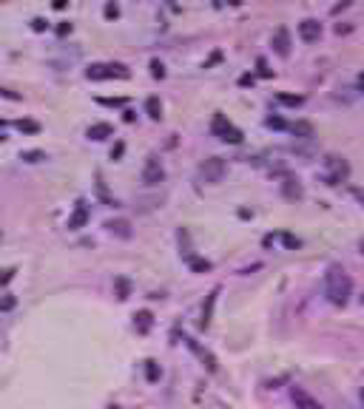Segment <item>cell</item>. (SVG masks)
<instances>
[{
    "mask_svg": "<svg viewBox=\"0 0 364 409\" xmlns=\"http://www.w3.org/2000/svg\"><path fill=\"white\" fill-rule=\"evenodd\" d=\"M225 174H228V165H225V159L222 157H208L199 165V179L208 185H216V182H222Z\"/></svg>",
    "mask_w": 364,
    "mask_h": 409,
    "instance_id": "obj_4",
    "label": "cell"
},
{
    "mask_svg": "<svg viewBox=\"0 0 364 409\" xmlns=\"http://www.w3.org/2000/svg\"><path fill=\"white\" fill-rule=\"evenodd\" d=\"M324 182L327 185H338V182H344L347 176H350V165H347V159L341 157H327L324 159Z\"/></svg>",
    "mask_w": 364,
    "mask_h": 409,
    "instance_id": "obj_5",
    "label": "cell"
},
{
    "mask_svg": "<svg viewBox=\"0 0 364 409\" xmlns=\"http://www.w3.org/2000/svg\"><path fill=\"white\" fill-rule=\"evenodd\" d=\"M358 91L364 94V71H361V77H358Z\"/></svg>",
    "mask_w": 364,
    "mask_h": 409,
    "instance_id": "obj_40",
    "label": "cell"
},
{
    "mask_svg": "<svg viewBox=\"0 0 364 409\" xmlns=\"http://www.w3.org/2000/svg\"><path fill=\"white\" fill-rule=\"evenodd\" d=\"M350 3H353V0H338L336 6H333V9H330V15H338V12H341V9H347V6H350Z\"/></svg>",
    "mask_w": 364,
    "mask_h": 409,
    "instance_id": "obj_35",
    "label": "cell"
},
{
    "mask_svg": "<svg viewBox=\"0 0 364 409\" xmlns=\"http://www.w3.org/2000/svg\"><path fill=\"white\" fill-rule=\"evenodd\" d=\"M103 15H106V20H114V18H120V6H117L114 0H108V3H106V9H103Z\"/></svg>",
    "mask_w": 364,
    "mask_h": 409,
    "instance_id": "obj_25",
    "label": "cell"
},
{
    "mask_svg": "<svg viewBox=\"0 0 364 409\" xmlns=\"http://www.w3.org/2000/svg\"><path fill=\"white\" fill-rule=\"evenodd\" d=\"M282 196L296 202V199H302V196H304V191H302V185L296 182V179H284V182H282Z\"/></svg>",
    "mask_w": 364,
    "mask_h": 409,
    "instance_id": "obj_15",
    "label": "cell"
},
{
    "mask_svg": "<svg viewBox=\"0 0 364 409\" xmlns=\"http://www.w3.org/2000/svg\"><path fill=\"white\" fill-rule=\"evenodd\" d=\"M355 199H358V202L364 205V193H361V191H355Z\"/></svg>",
    "mask_w": 364,
    "mask_h": 409,
    "instance_id": "obj_41",
    "label": "cell"
},
{
    "mask_svg": "<svg viewBox=\"0 0 364 409\" xmlns=\"http://www.w3.org/2000/svg\"><path fill=\"white\" fill-rule=\"evenodd\" d=\"M211 134L216 137V140H222V142H231V145H239L242 142V131L233 125L225 114H213V120H211Z\"/></svg>",
    "mask_w": 364,
    "mask_h": 409,
    "instance_id": "obj_2",
    "label": "cell"
},
{
    "mask_svg": "<svg viewBox=\"0 0 364 409\" xmlns=\"http://www.w3.org/2000/svg\"><path fill=\"white\" fill-rule=\"evenodd\" d=\"M131 71L125 69L123 63H94L86 69V77L89 80H128Z\"/></svg>",
    "mask_w": 364,
    "mask_h": 409,
    "instance_id": "obj_3",
    "label": "cell"
},
{
    "mask_svg": "<svg viewBox=\"0 0 364 409\" xmlns=\"http://www.w3.org/2000/svg\"><path fill=\"white\" fill-rule=\"evenodd\" d=\"M15 125H18L23 134H37V131H40V122H35V120H18Z\"/></svg>",
    "mask_w": 364,
    "mask_h": 409,
    "instance_id": "obj_23",
    "label": "cell"
},
{
    "mask_svg": "<svg viewBox=\"0 0 364 409\" xmlns=\"http://www.w3.org/2000/svg\"><path fill=\"white\" fill-rule=\"evenodd\" d=\"M57 35H60V37L71 35V23H60V26H57Z\"/></svg>",
    "mask_w": 364,
    "mask_h": 409,
    "instance_id": "obj_37",
    "label": "cell"
},
{
    "mask_svg": "<svg viewBox=\"0 0 364 409\" xmlns=\"http://www.w3.org/2000/svg\"><path fill=\"white\" fill-rule=\"evenodd\" d=\"M265 125H267V128H276V131L287 128V122H284V120H279V117H267V120H265Z\"/></svg>",
    "mask_w": 364,
    "mask_h": 409,
    "instance_id": "obj_30",
    "label": "cell"
},
{
    "mask_svg": "<svg viewBox=\"0 0 364 409\" xmlns=\"http://www.w3.org/2000/svg\"><path fill=\"white\" fill-rule=\"evenodd\" d=\"M3 125H6V120H0V128H3Z\"/></svg>",
    "mask_w": 364,
    "mask_h": 409,
    "instance_id": "obj_43",
    "label": "cell"
},
{
    "mask_svg": "<svg viewBox=\"0 0 364 409\" xmlns=\"http://www.w3.org/2000/svg\"><path fill=\"white\" fill-rule=\"evenodd\" d=\"M361 403H364V389H361Z\"/></svg>",
    "mask_w": 364,
    "mask_h": 409,
    "instance_id": "obj_44",
    "label": "cell"
},
{
    "mask_svg": "<svg viewBox=\"0 0 364 409\" xmlns=\"http://www.w3.org/2000/svg\"><path fill=\"white\" fill-rule=\"evenodd\" d=\"M32 29H35V32H46V29H49V23H46L43 18H35V20H32Z\"/></svg>",
    "mask_w": 364,
    "mask_h": 409,
    "instance_id": "obj_34",
    "label": "cell"
},
{
    "mask_svg": "<svg viewBox=\"0 0 364 409\" xmlns=\"http://www.w3.org/2000/svg\"><path fill=\"white\" fill-rule=\"evenodd\" d=\"M290 398H293V403H296V409H321V403L316 398H310L304 389H299V386H293L290 389Z\"/></svg>",
    "mask_w": 364,
    "mask_h": 409,
    "instance_id": "obj_12",
    "label": "cell"
},
{
    "mask_svg": "<svg viewBox=\"0 0 364 409\" xmlns=\"http://www.w3.org/2000/svg\"><path fill=\"white\" fill-rule=\"evenodd\" d=\"M160 366H157V361H151V358H148V361H145V378H148V381L151 383H157L160 381Z\"/></svg>",
    "mask_w": 364,
    "mask_h": 409,
    "instance_id": "obj_22",
    "label": "cell"
},
{
    "mask_svg": "<svg viewBox=\"0 0 364 409\" xmlns=\"http://www.w3.org/2000/svg\"><path fill=\"white\" fill-rule=\"evenodd\" d=\"M185 344L191 347V352H194V355L199 358V361H202V366H208V372H216V369H219V364H216V358H213V355H211V352H208L205 347H199V341H196V338L185 335Z\"/></svg>",
    "mask_w": 364,
    "mask_h": 409,
    "instance_id": "obj_7",
    "label": "cell"
},
{
    "mask_svg": "<svg viewBox=\"0 0 364 409\" xmlns=\"http://www.w3.org/2000/svg\"><path fill=\"white\" fill-rule=\"evenodd\" d=\"M108 137H114V125L111 122H94L89 128V140H108Z\"/></svg>",
    "mask_w": 364,
    "mask_h": 409,
    "instance_id": "obj_14",
    "label": "cell"
},
{
    "mask_svg": "<svg viewBox=\"0 0 364 409\" xmlns=\"http://www.w3.org/2000/svg\"><path fill=\"white\" fill-rule=\"evenodd\" d=\"M151 327H154L151 310H140V313L134 315V330L140 332V335H148V332H151Z\"/></svg>",
    "mask_w": 364,
    "mask_h": 409,
    "instance_id": "obj_13",
    "label": "cell"
},
{
    "mask_svg": "<svg viewBox=\"0 0 364 409\" xmlns=\"http://www.w3.org/2000/svg\"><path fill=\"white\" fill-rule=\"evenodd\" d=\"M15 304H18V301H15V296H3V298H0V313H9V310H15Z\"/></svg>",
    "mask_w": 364,
    "mask_h": 409,
    "instance_id": "obj_27",
    "label": "cell"
},
{
    "mask_svg": "<svg viewBox=\"0 0 364 409\" xmlns=\"http://www.w3.org/2000/svg\"><path fill=\"white\" fill-rule=\"evenodd\" d=\"M216 298H219V287L211 290V293H208V298H205L202 318H199V330H208V327H211V318H213V307H216Z\"/></svg>",
    "mask_w": 364,
    "mask_h": 409,
    "instance_id": "obj_11",
    "label": "cell"
},
{
    "mask_svg": "<svg viewBox=\"0 0 364 409\" xmlns=\"http://www.w3.org/2000/svg\"><path fill=\"white\" fill-rule=\"evenodd\" d=\"M106 227L114 236H120V239H131V225L125 219H111V222H106Z\"/></svg>",
    "mask_w": 364,
    "mask_h": 409,
    "instance_id": "obj_16",
    "label": "cell"
},
{
    "mask_svg": "<svg viewBox=\"0 0 364 409\" xmlns=\"http://www.w3.org/2000/svg\"><path fill=\"white\" fill-rule=\"evenodd\" d=\"M256 74H259V77H273V71L267 69V63L262 60V57L256 60Z\"/></svg>",
    "mask_w": 364,
    "mask_h": 409,
    "instance_id": "obj_29",
    "label": "cell"
},
{
    "mask_svg": "<svg viewBox=\"0 0 364 409\" xmlns=\"http://www.w3.org/2000/svg\"><path fill=\"white\" fill-rule=\"evenodd\" d=\"M361 253H364V242H361Z\"/></svg>",
    "mask_w": 364,
    "mask_h": 409,
    "instance_id": "obj_45",
    "label": "cell"
},
{
    "mask_svg": "<svg viewBox=\"0 0 364 409\" xmlns=\"http://www.w3.org/2000/svg\"><path fill=\"white\" fill-rule=\"evenodd\" d=\"M282 242L287 244V247H290V250H296V247H299V244H302V242H299V239H296V236H290V233H282Z\"/></svg>",
    "mask_w": 364,
    "mask_h": 409,
    "instance_id": "obj_31",
    "label": "cell"
},
{
    "mask_svg": "<svg viewBox=\"0 0 364 409\" xmlns=\"http://www.w3.org/2000/svg\"><path fill=\"white\" fill-rule=\"evenodd\" d=\"M12 279H15V267H9V270H3V273H0V284H9Z\"/></svg>",
    "mask_w": 364,
    "mask_h": 409,
    "instance_id": "obj_33",
    "label": "cell"
},
{
    "mask_svg": "<svg viewBox=\"0 0 364 409\" xmlns=\"http://www.w3.org/2000/svg\"><path fill=\"white\" fill-rule=\"evenodd\" d=\"M100 105H108V108H120V105H125V100H123V97H114V100H111V97H100Z\"/></svg>",
    "mask_w": 364,
    "mask_h": 409,
    "instance_id": "obj_26",
    "label": "cell"
},
{
    "mask_svg": "<svg viewBox=\"0 0 364 409\" xmlns=\"http://www.w3.org/2000/svg\"><path fill=\"white\" fill-rule=\"evenodd\" d=\"M145 114H148L151 120H160V117H162V103H160V97H148V100H145Z\"/></svg>",
    "mask_w": 364,
    "mask_h": 409,
    "instance_id": "obj_17",
    "label": "cell"
},
{
    "mask_svg": "<svg viewBox=\"0 0 364 409\" xmlns=\"http://www.w3.org/2000/svg\"><path fill=\"white\" fill-rule=\"evenodd\" d=\"M3 142H6V137H3V134H0V145H3Z\"/></svg>",
    "mask_w": 364,
    "mask_h": 409,
    "instance_id": "obj_42",
    "label": "cell"
},
{
    "mask_svg": "<svg viewBox=\"0 0 364 409\" xmlns=\"http://www.w3.org/2000/svg\"><path fill=\"white\" fill-rule=\"evenodd\" d=\"M165 179V168L157 157H148L145 159V168H142V182L145 185H160Z\"/></svg>",
    "mask_w": 364,
    "mask_h": 409,
    "instance_id": "obj_6",
    "label": "cell"
},
{
    "mask_svg": "<svg viewBox=\"0 0 364 409\" xmlns=\"http://www.w3.org/2000/svg\"><path fill=\"white\" fill-rule=\"evenodd\" d=\"M151 77H157V80L165 77V66H162L160 60H151Z\"/></svg>",
    "mask_w": 364,
    "mask_h": 409,
    "instance_id": "obj_28",
    "label": "cell"
},
{
    "mask_svg": "<svg viewBox=\"0 0 364 409\" xmlns=\"http://www.w3.org/2000/svg\"><path fill=\"white\" fill-rule=\"evenodd\" d=\"M0 97H6V100H12V103H20V100H23L20 94H15V91H9V88H0Z\"/></svg>",
    "mask_w": 364,
    "mask_h": 409,
    "instance_id": "obj_32",
    "label": "cell"
},
{
    "mask_svg": "<svg viewBox=\"0 0 364 409\" xmlns=\"http://www.w3.org/2000/svg\"><path fill=\"white\" fill-rule=\"evenodd\" d=\"M324 296H327L330 304H336V307H344L350 301V296H353V281L338 264H330L327 273H324Z\"/></svg>",
    "mask_w": 364,
    "mask_h": 409,
    "instance_id": "obj_1",
    "label": "cell"
},
{
    "mask_svg": "<svg viewBox=\"0 0 364 409\" xmlns=\"http://www.w3.org/2000/svg\"><path fill=\"white\" fill-rule=\"evenodd\" d=\"M114 287H117V298H120V301H125V298L131 296V284H128V279H123V276L114 279Z\"/></svg>",
    "mask_w": 364,
    "mask_h": 409,
    "instance_id": "obj_20",
    "label": "cell"
},
{
    "mask_svg": "<svg viewBox=\"0 0 364 409\" xmlns=\"http://www.w3.org/2000/svg\"><path fill=\"white\" fill-rule=\"evenodd\" d=\"M273 52L279 57H290V32L284 26H279L273 32Z\"/></svg>",
    "mask_w": 364,
    "mask_h": 409,
    "instance_id": "obj_9",
    "label": "cell"
},
{
    "mask_svg": "<svg viewBox=\"0 0 364 409\" xmlns=\"http://www.w3.org/2000/svg\"><path fill=\"white\" fill-rule=\"evenodd\" d=\"M299 37H302L304 43H316V40L321 37V23L319 20H313V18L302 20V23H299Z\"/></svg>",
    "mask_w": 364,
    "mask_h": 409,
    "instance_id": "obj_8",
    "label": "cell"
},
{
    "mask_svg": "<svg viewBox=\"0 0 364 409\" xmlns=\"http://www.w3.org/2000/svg\"><path fill=\"white\" fill-rule=\"evenodd\" d=\"M188 264H191V270H194V273H208V270L213 267L208 259H196V256H188Z\"/></svg>",
    "mask_w": 364,
    "mask_h": 409,
    "instance_id": "obj_21",
    "label": "cell"
},
{
    "mask_svg": "<svg viewBox=\"0 0 364 409\" xmlns=\"http://www.w3.org/2000/svg\"><path fill=\"white\" fill-rule=\"evenodd\" d=\"M20 159H23V162H43V159H49V157H46V151H23Z\"/></svg>",
    "mask_w": 364,
    "mask_h": 409,
    "instance_id": "obj_24",
    "label": "cell"
},
{
    "mask_svg": "<svg viewBox=\"0 0 364 409\" xmlns=\"http://www.w3.org/2000/svg\"><path fill=\"white\" fill-rule=\"evenodd\" d=\"M123 151H125V145H123V142H117L114 148H111V159H120V157H123Z\"/></svg>",
    "mask_w": 364,
    "mask_h": 409,
    "instance_id": "obj_36",
    "label": "cell"
},
{
    "mask_svg": "<svg viewBox=\"0 0 364 409\" xmlns=\"http://www.w3.org/2000/svg\"><path fill=\"white\" fill-rule=\"evenodd\" d=\"M361 304H364V296H361Z\"/></svg>",
    "mask_w": 364,
    "mask_h": 409,
    "instance_id": "obj_46",
    "label": "cell"
},
{
    "mask_svg": "<svg viewBox=\"0 0 364 409\" xmlns=\"http://www.w3.org/2000/svg\"><path fill=\"white\" fill-rule=\"evenodd\" d=\"M287 131H293L296 137H302V140H310V137H313V125H310V122H293V125H287Z\"/></svg>",
    "mask_w": 364,
    "mask_h": 409,
    "instance_id": "obj_18",
    "label": "cell"
},
{
    "mask_svg": "<svg viewBox=\"0 0 364 409\" xmlns=\"http://www.w3.org/2000/svg\"><path fill=\"white\" fill-rule=\"evenodd\" d=\"M89 225V205L86 202H77L74 205V213L69 216V230H80V227Z\"/></svg>",
    "mask_w": 364,
    "mask_h": 409,
    "instance_id": "obj_10",
    "label": "cell"
},
{
    "mask_svg": "<svg viewBox=\"0 0 364 409\" xmlns=\"http://www.w3.org/2000/svg\"><path fill=\"white\" fill-rule=\"evenodd\" d=\"M69 6V0H54V9H66Z\"/></svg>",
    "mask_w": 364,
    "mask_h": 409,
    "instance_id": "obj_38",
    "label": "cell"
},
{
    "mask_svg": "<svg viewBox=\"0 0 364 409\" xmlns=\"http://www.w3.org/2000/svg\"><path fill=\"white\" fill-rule=\"evenodd\" d=\"M123 120H125V122H134L137 117H134V111H125V114H123Z\"/></svg>",
    "mask_w": 364,
    "mask_h": 409,
    "instance_id": "obj_39",
    "label": "cell"
},
{
    "mask_svg": "<svg viewBox=\"0 0 364 409\" xmlns=\"http://www.w3.org/2000/svg\"><path fill=\"white\" fill-rule=\"evenodd\" d=\"M276 100H279L282 105H287V108H299V105L304 103L302 94H276Z\"/></svg>",
    "mask_w": 364,
    "mask_h": 409,
    "instance_id": "obj_19",
    "label": "cell"
}]
</instances>
